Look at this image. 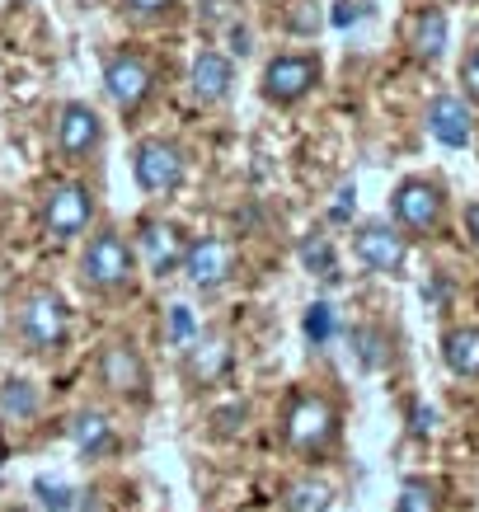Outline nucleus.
Segmentation results:
<instances>
[{"label": "nucleus", "mask_w": 479, "mask_h": 512, "mask_svg": "<svg viewBox=\"0 0 479 512\" xmlns=\"http://www.w3.org/2000/svg\"><path fill=\"white\" fill-rule=\"evenodd\" d=\"M442 217H447V193H442L437 179H404V184H395V193H390V226L400 235H409V240L433 235L442 226Z\"/></svg>", "instance_id": "1"}, {"label": "nucleus", "mask_w": 479, "mask_h": 512, "mask_svg": "<svg viewBox=\"0 0 479 512\" xmlns=\"http://www.w3.org/2000/svg\"><path fill=\"white\" fill-rule=\"evenodd\" d=\"M80 278H85L90 292H123V287H132L137 259H132L127 235H118V231L90 235V245L80 254Z\"/></svg>", "instance_id": "2"}, {"label": "nucleus", "mask_w": 479, "mask_h": 512, "mask_svg": "<svg viewBox=\"0 0 479 512\" xmlns=\"http://www.w3.org/2000/svg\"><path fill=\"white\" fill-rule=\"evenodd\" d=\"M282 433H287V442H292L296 451H320L339 433V409H334L325 395L301 390V395H292V404H287Z\"/></svg>", "instance_id": "3"}, {"label": "nucleus", "mask_w": 479, "mask_h": 512, "mask_svg": "<svg viewBox=\"0 0 479 512\" xmlns=\"http://www.w3.org/2000/svg\"><path fill=\"white\" fill-rule=\"evenodd\" d=\"M19 334L29 343L33 353H52V348H62L66 334H71V311H66V301L57 292H38L24 296V306H19Z\"/></svg>", "instance_id": "4"}, {"label": "nucleus", "mask_w": 479, "mask_h": 512, "mask_svg": "<svg viewBox=\"0 0 479 512\" xmlns=\"http://www.w3.org/2000/svg\"><path fill=\"white\" fill-rule=\"evenodd\" d=\"M315 85H320V57H310V52H278L263 66V99L278 109L301 104Z\"/></svg>", "instance_id": "5"}, {"label": "nucleus", "mask_w": 479, "mask_h": 512, "mask_svg": "<svg viewBox=\"0 0 479 512\" xmlns=\"http://www.w3.org/2000/svg\"><path fill=\"white\" fill-rule=\"evenodd\" d=\"M132 174L141 193H174L184 184V151L170 137H146L132 151Z\"/></svg>", "instance_id": "6"}, {"label": "nucleus", "mask_w": 479, "mask_h": 512, "mask_svg": "<svg viewBox=\"0 0 479 512\" xmlns=\"http://www.w3.org/2000/svg\"><path fill=\"white\" fill-rule=\"evenodd\" d=\"M353 254L367 273H386V278H404V264H409V240H404L390 221H367L357 226L353 235Z\"/></svg>", "instance_id": "7"}, {"label": "nucleus", "mask_w": 479, "mask_h": 512, "mask_svg": "<svg viewBox=\"0 0 479 512\" xmlns=\"http://www.w3.org/2000/svg\"><path fill=\"white\" fill-rule=\"evenodd\" d=\"M179 268H184V278L193 282L198 292H217L235 273V245L221 240V235H198V240H188L184 264Z\"/></svg>", "instance_id": "8"}, {"label": "nucleus", "mask_w": 479, "mask_h": 512, "mask_svg": "<svg viewBox=\"0 0 479 512\" xmlns=\"http://www.w3.org/2000/svg\"><path fill=\"white\" fill-rule=\"evenodd\" d=\"M104 90L123 113L141 109L155 90V66L146 57H137V52H113L104 62Z\"/></svg>", "instance_id": "9"}, {"label": "nucleus", "mask_w": 479, "mask_h": 512, "mask_svg": "<svg viewBox=\"0 0 479 512\" xmlns=\"http://www.w3.org/2000/svg\"><path fill=\"white\" fill-rule=\"evenodd\" d=\"M94 221V198L85 184H52L43 198V226L57 240H71Z\"/></svg>", "instance_id": "10"}, {"label": "nucleus", "mask_w": 479, "mask_h": 512, "mask_svg": "<svg viewBox=\"0 0 479 512\" xmlns=\"http://www.w3.org/2000/svg\"><path fill=\"white\" fill-rule=\"evenodd\" d=\"M137 249H141V264L151 278H170L174 268L184 264V231L174 226V221H160V217H146L137 231Z\"/></svg>", "instance_id": "11"}, {"label": "nucleus", "mask_w": 479, "mask_h": 512, "mask_svg": "<svg viewBox=\"0 0 479 512\" xmlns=\"http://www.w3.org/2000/svg\"><path fill=\"white\" fill-rule=\"evenodd\" d=\"M428 132H433L437 146L465 151L475 141V113H470V104H465L461 94H433V104H428Z\"/></svg>", "instance_id": "12"}, {"label": "nucleus", "mask_w": 479, "mask_h": 512, "mask_svg": "<svg viewBox=\"0 0 479 512\" xmlns=\"http://www.w3.org/2000/svg\"><path fill=\"white\" fill-rule=\"evenodd\" d=\"M404 38H409V47H414V57L423 66H433L447 57V43H451V19L442 5H418L414 15H409V24H404Z\"/></svg>", "instance_id": "13"}, {"label": "nucleus", "mask_w": 479, "mask_h": 512, "mask_svg": "<svg viewBox=\"0 0 479 512\" xmlns=\"http://www.w3.org/2000/svg\"><path fill=\"white\" fill-rule=\"evenodd\" d=\"M99 137H104V123H99V113L90 104H66L57 113V151L66 160H85L99 146Z\"/></svg>", "instance_id": "14"}, {"label": "nucleus", "mask_w": 479, "mask_h": 512, "mask_svg": "<svg viewBox=\"0 0 479 512\" xmlns=\"http://www.w3.org/2000/svg\"><path fill=\"white\" fill-rule=\"evenodd\" d=\"M188 85H193V94H198L202 104H221V99L235 90V62L226 52H212V47H207V52L193 57Z\"/></svg>", "instance_id": "15"}, {"label": "nucleus", "mask_w": 479, "mask_h": 512, "mask_svg": "<svg viewBox=\"0 0 479 512\" xmlns=\"http://www.w3.org/2000/svg\"><path fill=\"white\" fill-rule=\"evenodd\" d=\"M99 376H104V386H113L118 395H141V390H146V362H141L137 348H127V343H109V348L99 353Z\"/></svg>", "instance_id": "16"}, {"label": "nucleus", "mask_w": 479, "mask_h": 512, "mask_svg": "<svg viewBox=\"0 0 479 512\" xmlns=\"http://www.w3.org/2000/svg\"><path fill=\"white\" fill-rule=\"evenodd\" d=\"M231 362H235L231 339H198L184 353V367L198 386H217L221 376H231Z\"/></svg>", "instance_id": "17"}, {"label": "nucleus", "mask_w": 479, "mask_h": 512, "mask_svg": "<svg viewBox=\"0 0 479 512\" xmlns=\"http://www.w3.org/2000/svg\"><path fill=\"white\" fill-rule=\"evenodd\" d=\"M71 447L80 456H104V451L118 447V433H113V419L99 414V409H80L71 419Z\"/></svg>", "instance_id": "18"}, {"label": "nucleus", "mask_w": 479, "mask_h": 512, "mask_svg": "<svg viewBox=\"0 0 479 512\" xmlns=\"http://www.w3.org/2000/svg\"><path fill=\"white\" fill-rule=\"evenodd\" d=\"M348 343H353V362L362 372H386L390 357H395V339L386 325H353Z\"/></svg>", "instance_id": "19"}, {"label": "nucleus", "mask_w": 479, "mask_h": 512, "mask_svg": "<svg viewBox=\"0 0 479 512\" xmlns=\"http://www.w3.org/2000/svg\"><path fill=\"white\" fill-rule=\"evenodd\" d=\"M442 362L456 376H479V329L475 325L447 329L442 334Z\"/></svg>", "instance_id": "20"}, {"label": "nucleus", "mask_w": 479, "mask_h": 512, "mask_svg": "<svg viewBox=\"0 0 479 512\" xmlns=\"http://www.w3.org/2000/svg\"><path fill=\"white\" fill-rule=\"evenodd\" d=\"M296 259H301V268L306 273H315L320 282H339V254H334V240H329L325 231H310L306 240H301V249H296Z\"/></svg>", "instance_id": "21"}, {"label": "nucleus", "mask_w": 479, "mask_h": 512, "mask_svg": "<svg viewBox=\"0 0 479 512\" xmlns=\"http://www.w3.org/2000/svg\"><path fill=\"white\" fill-rule=\"evenodd\" d=\"M33 494H38V503H43L47 512H94L90 494L85 489H71V484H57V480H33Z\"/></svg>", "instance_id": "22"}, {"label": "nucleus", "mask_w": 479, "mask_h": 512, "mask_svg": "<svg viewBox=\"0 0 479 512\" xmlns=\"http://www.w3.org/2000/svg\"><path fill=\"white\" fill-rule=\"evenodd\" d=\"M38 386H33V381H5V386H0V414H5V419H15V423H24V419H33V414H38Z\"/></svg>", "instance_id": "23"}, {"label": "nucleus", "mask_w": 479, "mask_h": 512, "mask_svg": "<svg viewBox=\"0 0 479 512\" xmlns=\"http://www.w3.org/2000/svg\"><path fill=\"white\" fill-rule=\"evenodd\" d=\"M198 339L202 334H198V315H193V306L174 301L170 311H165V343H170L174 353H188Z\"/></svg>", "instance_id": "24"}, {"label": "nucleus", "mask_w": 479, "mask_h": 512, "mask_svg": "<svg viewBox=\"0 0 479 512\" xmlns=\"http://www.w3.org/2000/svg\"><path fill=\"white\" fill-rule=\"evenodd\" d=\"M334 503V489L325 480H296L287 489V512H329Z\"/></svg>", "instance_id": "25"}, {"label": "nucleus", "mask_w": 479, "mask_h": 512, "mask_svg": "<svg viewBox=\"0 0 479 512\" xmlns=\"http://www.w3.org/2000/svg\"><path fill=\"white\" fill-rule=\"evenodd\" d=\"M301 329H306L310 343H334V334H339V311H334L329 301H315V306L301 315Z\"/></svg>", "instance_id": "26"}, {"label": "nucleus", "mask_w": 479, "mask_h": 512, "mask_svg": "<svg viewBox=\"0 0 479 512\" xmlns=\"http://www.w3.org/2000/svg\"><path fill=\"white\" fill-rule=\"evenodd\" d=\"M395 512H442V498H437V484L433 480H404L400 489V503Z\"/></svg>", "instance_id": "27"}, {"label": "nucleus", "mask_w": 479, "mask_h": 512, "mask_svg": "<svg viewBox=\"0 0 479 512\" xmlns=\"http://www.w3.org/2000/svg\"><path fill=\"white\" fill-rule=\"evenodd\" d=\"M461 90H465V99H475L479 104V43L461 57Z\"/></svg>", "instance_id": "28"}, {"label": "nucleus", "mask_w": 479, "mask_h": 512, "mask_svg": "<svg viewBox=\"0 0 479 512\" xmlns=\"http://www.w3.org/2000/svg\"><path fill=\"white\" fill-rule=\"evenodd\" d=\"M123 10L132 19H165L174 10V0H123Z\"/></svg>", "instance_id": "29"}, {"label": "nucleus", "mask_w": 479, "mask_h": 512, "mask_svg": "<svg viewBox=\"0 0 479 512\" xmlns=\"http://www.w3.org/2000/svg\"><path fill=\"white\" fill-rule=\"evenodd\" d=\"M329 221H334V226L353 221V184H343V188H339V202L329 207Z\"/></svg>", "instance_id": "30"}, {"label": "nucleus", "mask_w": 479, "mask_h": 512, "mask_svg": "<svg viewBox=\"0 0 479 512\" xmlns=\"http://www.w3.org/2000/svg\"><path fill=\"white\" fill-rule=\"evenodd\" d=\"M357 15H362V10H357L353 0H334V10H329L334 29H348V24H357Z\"/></svg>", "instance_id": "31"}, {"label": "nucleus", "mask_w": 479, "mask_h": 512, "mask_svg": "<svg viewBox=\"0 0 479 512\" xmlns=\"http://www.w3.org/2000/svg\"><path fill=\"white\" fill-rule=\"evenodd\" d=\"M465 235H470V245L479 249V202H470V207H465Z\"/></svg>", "instance_id": "32"}, {"label": "nucleus", "mask_w": 479, "mask_h": 512, "mask_svg": "<svg viewBox=\"0 0 479 512\" xmlns=\"http://www.w3.org/2000/svg\"><path fill=\"white\" fill-rule=\"evenodd\" d=\"M418 433H433V409H418Z\"/></svg>", "instance_id": "33"}, {"label": "nucleus", "mask_w": 479, "mask_h": 512, "mask_svg": "<svg viewBox=\"0 0 479 512\" xmlns=\"http://www.w3.org/2000/svg\"><path fill=\"white\" fill-rule=\"evenodd\" d=\"M0 5H5V0H0Z\"/></svg>", "instance_id": "34"}]
</instances>
